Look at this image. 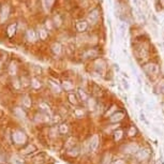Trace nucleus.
<instances>
[{
  "label": "nucleus",
  "mask_w": 164,
  "mask_h": 164,
  "mask_svg": "<svg viewBox=\"0 0 164 164\" xmlns=\"http://www.w3.org/2000/svg\"><path fill=\"white\" fill-rule=\"evenodd\" d=\"M134 157L137 162H145L150 158V150L148 148H139Z\"/></svg>",
  "instance_id": "obj_1"
},
{
  "label": "nucleus",
  "mask_w": 164,
  "mask_h": 164,
  "mask_svg": "<svg viewBox=\"0 0 164 164\" xmlns=\"http://www.w3.org/2000/svg\"><path fill=\"white\" fill-rule=\"evenodd\" d=\"M139 146L135 143H129L127 145H125L123 147V152L127 153V155H135V153L138 151Z\"/></svg>",
  "instance_id": "obj_2"
},
{
  "label": "nucleus",
  "mask_w": 164,
  "mask_h": 164,
  "mask_svg": "<svg viewBox=\"0 0 164 164\" xmlns=\"http://www.w3.org/2000/svg\"><path fill=\"white\" fill-rule=\"evenodd\" d=\"M144 71H145L147 74H150V75H157L158 73H159V67L155 63L146 64V66L144 67Z\"/></svg>",
  "instance_id": "obj_3"
},
{
  "label": "nucleus",
  "mask_w": 164,
  "mask_h": 164,
  "mask_svg": "<svg viewBox=\"0 0 164 164\" xmlns=\"http://www.w3.org/2000/svg\"><path fill=\"white\" fill-rule=\"evenodd\" d=\"M123 118H125V113L121 112V111H117V112H115L112 116L109 117V122L111 123L120 122L121 120H123Z\"/></svg>",
  "instance_id": "obj_4"
},
{
  "label": "nucleus",
  "mask_w": 164,
  "mask_h": 164,
  "mask_svg": "<svg viewBox=\"0 0 164 164\" xmlns=\"http://www.w3.org/2000/svg\"><path fill=\"white\" fill-rule=\"evenodd\" d=\"M9 12H10V8L9 5H3L2 8H1V11H0V18H1V21L5 22V19L8 18V16H9Z\"/></svg>",
  "instance_id": "obj_5"
},
{
  "label": "nucleus",
  "mask_w": 164,
  "mask_h": 164,
  "mask_svg": "<svg viewBox=\"0 0 164 164\" xmlns=\"http://www.w3.org/2000/svg\"><path fill=\"white\" fill-rule=\"evenodd\" d=\"M99 143H100V141H99L98 135H94V136L92 137V138H91V141H90V150L96 151L97 149H98V147H99Z\"/></svg>",
  "instance_id": "obj_6"
},
{
  "label": "nucleus",
  "mask_w": 164,
  "mask_h": 164,
  "mask_svg": "<svg viewBox=\"0 0 164 164\" xmlns=\"http://www.w3.org/2000/svg\"><path fill=\"white\" fill-rule=\"evenodd\" d=\"M111 163H112V155L109 152L104 153L100 164H111Z\"/></svg>",
  "instance_id": "obj_7"
},
{
  "label": "nucleus",
  "mask_w": 164,
  "mask_h": 164,
  "mask_svg": "<svg viewBox=\"0 0 164 164\" xmlns=\"http://www.w3.org/2000/svg\"><path fill=\"white\" fill-rule=\"evenodd\" d=\"M127 134L129 135V136H135V135L137 134V129H136V127H135V125H130V127L128 128Z\"/></svg>",
  "instance_id": "obj_8"
},
{
  "label": "nucleus",
  "mask_w": 164,
  "mask_h": 164,
  "mask_svg": "<svg viewBox=\"0 0 164 164\" xmlns=\"http://www.w3.org/2000/svg\"><path fill=\"white\" fill-rule=\"evenodd\" d=\"M123 138V131L122 130H117L114 132V141L119 142Z\"/></svg>",
  "instance_id": "obj_9"
},
{
  "label": "nucleus",
  "mask_w": 164,
  "mask_h": 164,
  "mask_svg": "<svg viewBox=\"0 0 164 164\" xmlns=\"http://www.w3.org/2000/svg\"><path fill=\"white\" fill-rule=\"evenodd\" d=\"M76 28H77L78 31H84L87 28V23H85V22H78L77 25H76Z\"/></svg>",
  "instance_id": "obj_10"
},
{
  "label": "nucleus",
  "mask_w": 164,
  "mask_h": 164,
  "mask_svg": "<svg viewBox=\"0 0 164 164\" xmlns=\"http://www.w3.org/2000/svg\"><path fill=\"white\" fill-rule=\"evenodd\" d=\"M89 19H90L92 23H96L97 19H98V14H97V11L92 12V13L89 15Z\"/></svg>",
  "instance_id": "obj_11"
},
{
  "label": "nucleus",
  "mask_w": 164,
  "mask_h": 164,
  "mask_svg": "<svg viewBox=\"0 0 164 164\" xmlns=\"http://www.w3.org/2000/svg\"><path fill=\"white\" fill-rule=\"evenodd\" d=\"M139 119H141V120L143 121V122L145 123V125H149V122H148V120H147V119H146V116H145V115H144V113H143V112H141V113H139Z\"/></svg>",
  "instance_id": "obj_12"
},
{
  "label": "nucleus",
  "mask_w": 164,
  "mask_h": 164,
  "mask_svg": "<svg viewBox=\"0 0 164 164\" xmlns=\"http://www.w3.org/2000/svg\"><path fill=\"white\" fill-rule=\"evenodd\" d=\"M27 36H28V39L30 40V41H33L34 39H36V34H34V31L33 30H29L28 31V33H27Z\"/></svg>",
  "instance_id": "obj_13"
},
{
  "label": "nucleus",
  "mask_w": 164,
  "mask_h": 164,
  "mask_svg": "<svg viewBox=\"0 0 164 164\" xmlns=\"http://www.w3.org/2000/svg\"><path fill=\"white\" fill-rule=\"evenodd\" d=\"M15 30H16V26L15 25L10 26L9 29H8V31H9V36H13V34L15 33Z\"/></svg>",
  "instance_id": "obj_14"
},
{
  "label": "nucleus",
  "mask_w": 164,
  "mask_h": 164,
  "mask_svg": "<svg viewBox=\"0 0 164 164\" xmlns=\"http://www.w3.org/2000/svg\"><path fill=\"white\" fill-rule=\"evenodd\" d=\"M121 83H122V86H123V88H125V90H129V89H130V86H129V83H128L127 80L122 78V80H121Z\"/></svg>",
  "instance_id": "obj_15"
},
{
  "label": "nucleus",
  "mask_w": 164,
  "mask_h": 164,
  "mask_svg": "<svg viewBox=\"0 0 164 164\" xmlns=\"http://www.w3.org/2000/svg\"><path fill=\"white\" fill-rule=\"evenodd\" d=\"M119 29H120L121 36H123V34H125V26L123 25V24H120V26H119Z\"/></svg>",
  "instance_id": "obj_16"
},
{
  "label": "nucleus",
  "mask_w": 164,
  "mask_h": 164,
  "mask_svg": "<svg viewBox=\"0 0 164 164\" xmlns=\"http://www.w3.org/2000/svg\"><path fill=\"white\" fill-rule=\"evenodd\" d=\"M55 0H45V5L46 7L48 8V9H50V7L53 5V3H54Z\"/></svg>",
  "instance_id": "obj_17"
},
{
  "label": "nucleus",
  "mask_w": 164,
  "mask_h": 164,
  "mask_svg": "<svg viewBox=\"0 0 164 164\" xmlns=\"http://www.w3.org/2000/svg\"><path fill=\"white\" fill-rule=\"evenodd\" d=\"M112 164H125V162L121 159H117V160H114V161L112 162Z\"/></svg>",
  "instance_id": "obj_18"
},
{
  "label": "nucleus",
  "mask_w": 164,
  "mask_h": 164,
  "mask_svg": "<svg viewBox=\"0 0 164 164\" xmlns=\"http://www.w3.org/2000/svg\"><path fill=\"white\" fill-rule=\"evenodd\" d=\"M54 52L55 53H59L60 52V45H59V44H55V45H54Z\"/></svg>",
  "instance_id": "obj_19"
},
{
  "label": "nucleus",
  "mask_w": 164,
  "mask_h": 164,
  "mask_svg": "<svg viewBox=\"0 0 164 164\" xmlns=\"http://www.w3.org/2000/svg\"><path fill=\"white\" fill-rule=\"evenodd\" d=\"M160 92L164 94V83H162V84L160 85Z\"/></svg>",
  "instance_id": "obj_20"
},
{
  "label": "nucleus",
  "mask_w": 164,
  "mask_h": 164,
  "mask_svg": "<svg viewBox=\"0 0 164 164\" xmlns=\"http://www.w3.org/2000/svg\"><path fill=\"white\" fill-rule=\"evenodd\" d=\"M135 103H136V104L137 105H141L142 104V102H141V100H139V98H138V97H135Z\"/></svg>",
  "instance_id": "obj_21"
},
{
  "label": "nucleus",
  "mask_w": 164,
  "mask_h": 164,
  "mask_svg": "<svg viewBox=\"0 0 164 164\" xmlns=\"http://www.w3.org/2000/svg\"><path fill=\"white\" fill-rule=\"evenodd\" d=\"M133 2H134V5H136L137 9H139V1L138 0H133Z\"/></svg>",
  "instance_id": "obj_22"
},
{
  "label": "nucleus",
  "mask_w": 164,
  "mask_h": 164,
  "mask_svg": "<svg viewBox=\"0 0 164 164\" xmlns=\"http://www.w3.org/2000/svg\"><path fill=\"white\" fill-rule=\"evenodd\" d=\"M41 36H42V39H45V36H46V32L44 31V30H41Z\"/></svg>",
  "instance_id": "obj_23"
},
{
  "label": "nucleus",
  "mask_w": 164,
  "mask_h": 164,
  "mask_svg": "<svg viewBox=\"0 0 164 164\" xmlns=\"http://www.w3.org/2000/svg\"><path fill=\"white\" fill-rule=\"evenodd\" d=\"M114 68H115V70H117V71H119V66L117 63H115L114 64Z\"/></svg>",
  "instance_id": "obj_24"
},
{
  "label": "nucleus",
  "mask_w": 164,
  "mask_h": 164,
  "mask_svg": "<svg viewBox=\"0 0 164 164\" xmlns=\"http://www.w3.org/2000/svg\"><path fill=\"white\" fill-rule=\"evenodd\" d=\"M155 132L158 133V134H161V131H159V130H158L157 128H155Z\"/></svg>",
  "instance_id": "obj_25"
}]
</instances>
